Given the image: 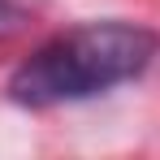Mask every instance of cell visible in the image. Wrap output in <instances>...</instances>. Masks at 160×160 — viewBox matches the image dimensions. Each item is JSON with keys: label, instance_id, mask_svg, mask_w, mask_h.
Segmentation results:
<instances>
[{"label": "cell", "instance_id": "1", "mask_svg": "<svg viewBox=\"0 0 160 160\" xmlns=\"http://www.w3.org/2000/svg\"><path fill=\"white\" fill-rule=\"evenodd\" d=\"M160 52V35L138 22H82L52 35L13 69L9 100L22 108H56L91 100L138 78Z\"/></svg>", "mask_w": 160, "mask_h": 160}, {"label": "cell", "instance_id": "2", "mask_svg": "<svg viewBox=\"0 0 160 160\" xmlns=\"http://www.w3.org/2000/svg\"><path fill=\"white\" fill-rule=\"evenodd\" d=\"M9 13H13V9H9V0H0V22H4Z\"/></svg>", "mask_w": 160, "mask_h": 160}]
</instances>
